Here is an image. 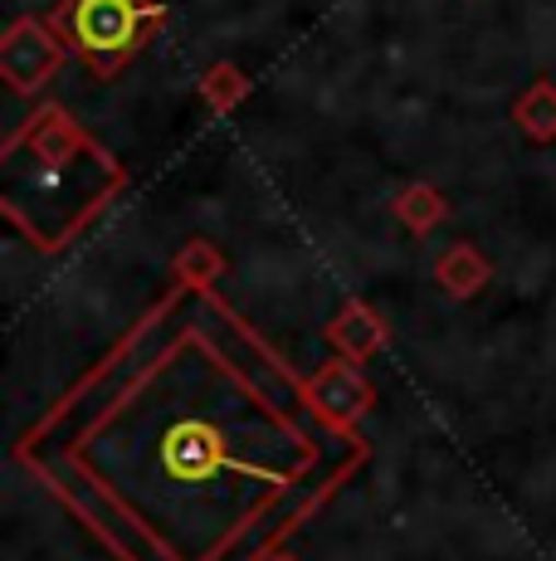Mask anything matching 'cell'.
I'll return each instance as SVG.
<instances>
[{
  "instance_id": "cell-1",
  "label": "cell",
  "mask_w": 556,
  "mask_h": 561,
  "mask_svg": "<svg viewBox=\"0 0 556 561\" xmlns=\"http://www.w3.org/2000/svg\"><path fill=\"white\" fill-rule=\"evenodd\" d=\"M73 30L93 54H117L137 35V10L132 0H83L73 10Z\"/></svg>"
}]
</instances>
